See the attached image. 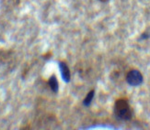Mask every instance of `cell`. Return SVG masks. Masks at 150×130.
<instances>
[{"label": "cell", "instance_id": "cell-1", "mask_svg": "<svg viewBox=\"0 0 150 130\" xmlns=\"http://www.w3.org/2000/svg\"><path fill=\"white\" fill-rule=\"evenodd\" d=\"M113 113L117 119L121 121H130L133 116V110L126 99H118L114 103Z\"/></svg>", "mask_w": 150, "mask_h": 130}, {"label": "cell", "instance_id": "cell-2", "mask_svg": "<svg viewBox=\"0 0 150 130\" xmlns=\"http://www.w3.org/2000/svg\"><path fill=\"white\" fill-rule=\"evenodd\" d=\"M125 80L129 85L136 87V86L141 85L143 83V82H144V77H143V74L138 70L134 69V70L129 71L127 73Z\"/></svg>", "mask_w": 150, "mask_h": 130}, {"label": "cell", "instance_id": "cell-3", "mask_svg": "<svg viewBox=\"0 0 150 130\" xmlns=\"http://www.w3.org/2000/svg\"><path fill=\"white\" fill-rule=\"evenodd\" d=\"M58 64H59V70H60L63 81L66 83H68L71 80V73H70L68 65L64 62H59Z\"/></svg>", "mask_w": 150, "mask_h": 130}, {"label": "cell", "instance_id": "cell-4", "mask_svg": "<svg viewBox=\"0 0 150 130\" xmlns=\"http://www.w3.org/2000/svg\"><path fill=\"white\" fill-rule=\"evenodd\" d=\"M48 85L51 88V90L53 91V93L57 94L58 90H59V83H58V80L55 77V75H52L50 77V79L48 81Z\"/></svg>", "mask_w": 150, "mask_h": 130}, {"label": "cell", "instance_id": "cell-5", "mask_svg": "<svg viewBox=\"0 0 150 130\" xmlns=\"http://www.w3.org/2000/svg\"><path fill=\"white\" fill-rule=\"evenodd\" d=\"M94 95H95V90H91L90 92H88V94L86 95V97L83 100V105L84 106H89L92 103L93 99H94Z\"/></svg>", "mask_w": 150, "mask_h": 130}, {"label": "cell", "instance_id": "cell-6", "mask_svg": "<svg viewBox=\"0 0 150 130\" xmlns=\"http://www.w3.org/2000/svg\"><path fill=\"white\" fill-rule=\"evenodd\" d=\"M150 38V28L148 29H146L145 32H143L142 35L139 38V40L144 41V40H147V38Z\"/></svg>", "mask_w": 150, "mask_h": 130}, {"label": "cell", "instance_id": "cell-7", "mask_svg": "<svg viewBox=\"0 0 150 130\" xmlns=\"http://www.w3.org/2000/svg\"><path fill=\"white\" fill-rule=\"evenodd\" d=\"M100 2H102V3H106V2H109L110 0H99Z\"/></svg>", "mask_w": 150, "mask_h": 130}]
</instances>
